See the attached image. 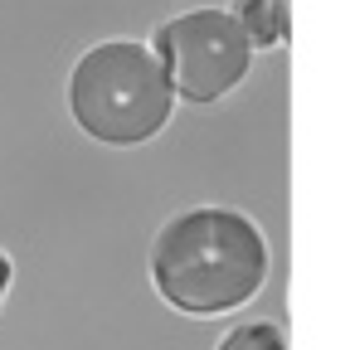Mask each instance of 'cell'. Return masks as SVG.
Segmentation results:
<instances>
[{
  "instance_id": "3957f363",
  "label": "cell",
  "mask_w": 355,
  "mask_h": 350,
  "mask_svg": "<svg viewBox=\"0 0 355 350\" xmlns=\"http://www.w3.org/2000/svg\"><path fill=\"white\" fill-rule=\"evenodd\" d=\"M151 54L161 59L171 93L205 107V103H219L224 93H234L243 83L253 49H248V40L229 10H190V15H175L156 30Z\"/></svg>"
},
{
  "instance_id": "5b68a950",
  "label": "cell",
  "mask_w": 355,
  "mask_h": 350,
  "mask_svg": "<svg viewBox=\"0 0 355 350\" xmlns=\"http://www.w3.org/2000/svg\"><path fill=\"white\" fill-rule=\"evenodd\" d=\"M219 350H287V335L272 326V321H248V326H234Z\"/></svg>"
},
{
  "instance_id": "277c9868",
  "label": "cell",
  "mask_w": 355,
  "mask_h": 350,
  "mask_svg": "<svg viewBox=\"0 0 355 350\" xmlns=\"http://www.w3.org/2000/svg\"><path fill=\"white\" fill-rule=\"evenodd\" d=\"M229 15L243 30L248 49H282L287 44V0H239Z\"/></svg>"
},
{
  "instance_id": "8992f818",
  "label": "cell",
  "mask_w": 355,
  "mask_h": 350,
  "mask_svg": "<svg viewBox=\"0 0 355 350\" xmlns=\"http://www.w3.org/2000/svg\"><path fill=\"white\" fill-rule=\"evenodd\" d=\"M10 277H15V268H10V258L0 253V306H6V292H10Z\"/></svg>"
},
{
  "instance_id": "7a4b0ae2",
  "label": "cell",
  "mask_w": 355,
  "mask_h": 350,
  "mask_svg": "<svg viewBox=\"0 0 355 350\" xmlns=\"http://www.w3.org/2000/svg\"><path fill=\"white\" fill-rule=\"evenodd\" d=\"M175 93L151 44L103 40L69 73V112L103 146H141L171 122Z\"/></svg>"
},
{
  "instance_id": "6da1fadb",
  "label": "cell",
  "mask_w": 355,
  "mask_h": 350,
  "mask_svg": "<svg viewBox=\"0 0 355 350\" xmlns=\"http://www.w3.org/2000/svg\"><path fill=\"white\" fill-rule=\"evenodd\" d=\"M151 282L185 316H224L263 292L268 243L248 214L200 204L156 234Z\"/></svg>"
}]
</instances>
